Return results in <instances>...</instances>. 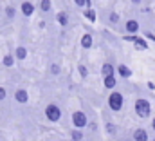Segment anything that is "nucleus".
<instances>
[{"label":"nucleus","instance_id":"nucleus-1","mask_svg":"<svg viewBox=\"0 0 155 141\" xmlns=\"http://www.w3.org/2000/svg\"><path fill=\"white\" fill-rule=\"evenodd\" d=\"M135 112H137L141 118H148L150 112H152L150 101H146V100H137V101H135Z\"/></svg>","mask_w":155,"mask_h":141},{"label":"nucleus","instance_id":"nucleus-2","mask_svg":"<svg viewBox=\"0 0 155 141\" xmlns=\"http://www.w3.org/2000/svg\"><path fill=\"white\" fill-rule=\"evenodd\" d=\"M108 105L112 110H121L123 107V94L121 92H112L110 98H108Z\"/></svg>","mask_w":155,"mask_h":141},{"label":"nucleus","instance_id":"nucleus-3","mask_svg":"<svg viewBox=\"0 0 155 141\" xmlns=\"http://www.w3.org/2000/svg\"><path fill=\"white\" fill-rule=\"evenodd\" d=\"M45 116H47L51 121H58L60 116H61V110H60L56 105H49L47 108H45Z\"/></svg>","mask_w":155,"mask_h":141},{"label":"nucleus","instance_id":"nucleus-4","mask_svg":"<svg viewBox=\"0 0 155 141\" xmlns=\"http://www.w3.org/2000/svg\"><path fill=\"white\" fill-rule=\"evenodd\" d=\"M72 123H74L76 129H83L87 125V116L81 110H78V112H74V116H72Z\"/></svg>","mask_w":155,"mask_h":141},{"label":"nucleus","instance_id":"nucleus-5","mask_svg":"<svg viewBox=\"0 0 155 141\" xmlns=\"http://www.w3.org/2000/svg\"><path fill=\"white\" fill-rule=\"evenodd\" d=\"M22 13H24L25 16H31V15L35 13V5H33L31 2H24V4H22Z\"/></svg>","mask_w":155,"mask_h":141},{"label":"nucleus","instance_id":"nucleus-6","mask_svg":"<svg viewBox=\"0 0 155 141\" xmlns=\"http://www.w3.org/2000/svg\"><path fill=\"white\" fill-rule=\"evenodd\" d=\"M134 139H135V141H148V134H146V130L137 129V130H135V134H134Z\"/></svg>","mask_w":155,"mask_h":141},{"label":"nucleus","instance_id":"nucleus-7","mask_svg":"<svg viewBox=\"0 0 155 141\" xmlns=\"http://www.w3.org/2000/svg\"><path fill=\"white\" fill-rule=\"evenodd\" d=\"M126 31H128V33H137V31H139V24H137L135 20H128V22H126Z\"/></svg>","mask_w":155,"mask_h":141},{"label":"nucleus","instance_id":"nucleus-8","mask_svg":"<svg viewBox=\"0 0 155 141\" xmlns=\"http://www.w3.org/2000/svg\"><path fill=\"white\" fill-rule=\"evenodd\" d=\"M15 98H16L18 103H25V101H27V92H25V91H16Z\"/></svg>","mask_w":155,"mask_h":141},{"label":"nucleus","instance_id":"nucleus-9","mask_svg":"<svg viewBox=\"0 0 155 141\" xmlns=\"http://www.w3.org/2000/svg\"><path fill=\"white\" fill-rule=\"evenodd\" d=\"M117 72H119V74H121L123 78H130V76H132V70L128 69L126 65H119V69H117Z\"/></svg>","mask_w":155,"mask_h":141},{"label":"nucleus","instance_id":"nucleus-10","mask_svg":"<svg viewBox=\"0 0 155 141\" xmlns=\"http://www.w3.org/2000/svg\"><path fill=\"white\" fill-rule=\"evenodd\" d=\"M81 45H83L85 49L92 47V36L90 35H83V38H81Z\"/></svg>","mask_w":155,"mask_h":141},{"label":"nucleus","instance_id":"nucleus-11","mask_svg":"<svg viewBox=\"0 0 155 141\" xmlns=\"http://www.w3.org/2000/svg\"><path fill=\"white\" fill-rule=\"evenodd\" d=\"M134 42H135V45H137L141 51H146V49H148V43H146L143 38H137V36H135V40H134Z\"/></svg>","mask_w":155,"mask_h":141},{"label":"nucleus","instance_id":"nucleus-12","mask_svg":"<svg viewBox=\"0 0 155 141\" xmlns=\"http://www.w3.org/2000/svg\"><path fill=\"white\" fill-rule=\"evenodd\" d=\"M114 85H116V78H114L112 74H110V76H105V87H107V89H112Z\"/></svg>","mask_w":155,"mask_h":141},{"label":"nucleus","instance_id":"nucleus-13","mask_svg":"<svg viewBox=\"0 0 155 141\" xmlns=\"http://www.w3.org/2000/svg\"><path fill=\"white\" fill-rule=\"evenodd\" d=\"M58 22H60L61 26H67V22H69V16H67V13H58Z\"/></svg>","mask_w":155,"mask_h":141},{"label":"nucleus","instance_id":"nucleus-14","mask_svg":"<svg viewBox=\"0 0 155 141\" xmlns=\"http://www.w3.org/2000/svg\"><path fill=\"white\" fill-rule=\"evenodd\" d=\"M15 54H16V58H18V60H24V58H25V54H27V53H25V49H24V47H18V49H16V53H15Z\"/></svg>","mask_w":155,"mask_h":141},{"label":"nucleus","instance_id":"nucleus-15","mask_svg":"<svg viewBox=\"0 0 155 141\" xmlns=\"http://www.w3.org/2000/svg\"><path fill=\"white\" fill-rule=\"evenodd\" d=\"M112 65H108V64H105V65H103V69H101V72H103V76H110V74H112Z\"/></svg>","mask_w":155,"mask_h":141},{"label":"nucleus","instance_id":"nucleus-16","mask_svg":"<svg viewBox=\"0 0 155 141\" xmlns=\"http://www.w3.org/2000/svg\"><path fill=\"white\" fill-rule=\"evenodd\" d=\"M40 7H41V11H49L51 9V0H41Z\"/></svg>","mask_w":155,"mask_h":141},{"label":"nucleus","instance_id":"nucleus-17","mask_svg":"<svg viewBox=\"0 0 155 141\" xmlns=\"http://www.w3.org/2000/svg\"><path fill=\"white\" fill-rule=\"evenodd\" d=\"M85 15H87V18H88V20H92V22L96 20V13H94L92 9H87V13H85Z\"/></svg>","mask_w":155,"mask_h":141},{"label":"nucleus","instance_id":"nucleus-18","mask_svg":"<svg viewBox=\"0 0 155 141\" xmlns=\"http://www.w3.org/2000/svg\"><path fill=\"white\" fill-rule=\"evenodd\" d=\"M81 138H83V134H81L79 130H74V132H72V139L74 141H79Z\"/></svg>","mask_w":155,"mask_h":141},{"label":"nucleus","instance_id":"nucleus-19","mask_svg":"<svg viewBox=\"0 0 155 141\" xmlns=\"http://www.w3.org/2000/svg\"><path fill=\"white\" fill-rule=\"evenodd\" d=\"M4 65H13V56H4Z\"/></svg>","mask_w":155,"mask_h":141},{"label":"nucleus","instance_id":"nucleus-20","mask_svg":"<svg viewBox=\"0 0 155 141\" xmlns=\"http://www.w3.org/2000/svg\"><path fill=\"white\" fill-rule=\"evenodd\" d=\"M110 22H114V24H116V22H119V16H117L116 13H112V15H110Z\"/></svg>","mask_w":155,"mask_h":141},{"label":"nucleus","instance_id":"nucleus-21","mask_svg":"<svg viewBox=\"0 0 155 141\" xmlns=\"http://www.w3.org/2000/svg\"><path fill=\"white\" fill-rule=\"evenodd\" d=\"M4 98H5V89L0 87V100H4Z\"/></svg>","mask_w":155,"mask_h":141},{"label":"nucleus","instance_id":"nucleus-22","mask_svg":"<svg viewBox=\"0 0 155 141\" xmlns=\"http://www.w3.org/2000/svg\"><path fill=\"white\" fill-rule=\"evenodd\" d=\"M15 15V9L13 7H7V16H13Z\"/></svg>","mask_w":155,"mask_h":141},{"label":"nucleus","instance_id":"nucleus-23","mask_svg":"<svg viewBox=\"0 0 155 141\" xmlns=\"http://www.w3.org/2000/svg\"><path fill=\"white\" fill-rule=\"evenodd\" d=\"M76 4H78V5H79V7H83V5L87 4V0H76Z\"/></svg>","mask_w":155,"mask_h":141},{"label":"nucleus","instance_id":"nucleus-24","mask_svg":"<svg viewBox=\"0 0 155 141\" xmlns=\"http://www.w3.org/2000/svg\"><path fill=\"white\" fill-rule=\"evenodd\" d=\"M52 72H54V74H58V72H60V67H58V65H52Z\"/></svg>","mask_w":155,"mask_h":141},{"label":"nucleus","instance_id":"nucleus-25","mask_svg":"<svg viewBox=\"0 0 155 141\" xmlns=\"http://www.w3.org/2000/svg\"><path fill=\"white\" fill-rule=\"evenodd\" d=\"M79 72H81L83 76H87V69H85V67H81V65H79Z\"/></svg>","mask_w":155,"mask_h":141},{"label":"nucleus","instance_id":"nucleus-26","mask_svg":"<svg viewBox=\"0 0 155 141\" xmlns=\"http://www.w3.org/2000/svg\"><path fill=\"white\" fill-rule=\"evenodd\" d=\"M107 130H108V132H114V130H116V129H114V127H112V125H107Z\"/></svg>","mask_w":155,"mask_h":141},{"label":"nucleus","instance_id":"nucleus-27","mask_svg":"<svg viewBox=\"0 0 155 141\" xmlns=\"http://www.w3.org/2000/svg\"><path fill=\"white\" fill-rule=\"evenodd\" d=\"M132 2H135V4H139V2H141V0H132Z\"/></svg>","mask_w":155,"mask_h":141},{"label":"nucleus","instance_id":"nucleus-28","mask_svg":"<svg viewBox=\"0 0 155 141\" xmlns=\"http://www.w3.org/2000/svg\"><path fill=\"white\" fill-rule=\"evenodd\" d=\"M153 130H155V119H153Z\"/></svg>","mask_w":155,"mask_h":141},{"label":"nucleus","instance_id":"nucleus-29","mask_svg":"<svg viewBox=\"0 0 155 141\" xmlns=\"http://www.w3.org/2000/svg\"><path fill=\"white\" fill-rule=\"evenodd\" d=\"M153 141H155V139H153Z\"/></svg>","mask_w":155,"mask_h":141}]
</instances>
